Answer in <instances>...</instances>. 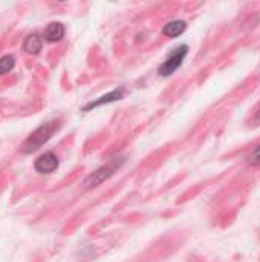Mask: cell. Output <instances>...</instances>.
Returning a JSON list of instances; mask_svg holds the SVG:
<instances>
[{
  "mask_svg": "<svg viewBox=\"0 0 260 262\" xmlns=\"http://www.w3.org/2000/svg\"><path fill=\"white\" fill-rule=\"evenodd\" d=\"M60 126H61V123L58 120H51V121L43 123L40 127H37L23 143V146H21L23 154H32V152L38 150L43 144H46L58 132Z\"/></svg>",
  "mask_w": 260,
  "mask_h": 262,
  "instance_id": "obj_1",
  "label": "cell"
},
{
  "mask_svg": "<svg viewBox=\"0 0 260 262\" xmlns=\"http://www.w3.org/2000/svg\"><path fill=\"white\" fill-rule=\"evenodd\" d=\"M124 158L123 157H116V158H112L109 163H106L104 166H101V167H98L93 173H90L86 180H84V183H83V187L84 189H93V187H98L100 184H103L106 180H109L123 164H124Z\"/></svg>",
  "mask_w": 260,
  "mask_h": 262,
  "instance_id": "obj_2",
  "label": "cell"
},
{
  "mask_svg": "<svg viewBox=\"0 0 260 262\" xmlns=\"http://www.w3.org/2000/svg\"><path fill=\"white\" fill-rule=\"evenodd\" d=\"M188 54V46L187 45H182V46H178L176 49H173L169 57L166 58V61L159 66L158 72L161 77H170L178 68H181L185 55Z\"/></svg>",
  "mask_w": 260,
  "mask_h": 262,
  "instance_id": "obj_3",
  "label": "cell"
},
{
  "mask_svg": "<svg viewBox=\"0 0 260 262\" xmlns=\"http://www.w3.org/2000/svg\"><path fill=\"white\" fill-rule=\"evenodd\" d=\"M58 164H60L58 158L54 152H44L35 160L34 169H35V172H38L41 175H49L58 169Z\"/></svg>",
  "mask_w": 260,
  "mask_h": 262,
  "instance_id": "obj_4",
  "label": "cell"
},
{
  "mask_svg": "<svg viewBox=\"0 0 260 262\" xmlns=\"http://www.w3.org/2000/svg\"><path fill=\"white\" fill-rule=\"evenodd\" d=\"M124 94H126V89H124V88L115 89V91H112V92H109V94H106V95H101L100 98H97V100L87 103V104L83 107V111H84V112H89V111H92V109H95V107H98V106H103V104H109V103L118 101V100H121V98L124 97Z\"/></svg>",
  "mask_w": 260,
  "mask_h": 262,
  "instance_id": "obj_5",
  "label": "cell"
},
{
  "mask_svg": "<svg viewBox=\"0 0 260 262\" xmlns=\"http://www.w3.org/2000/svg\"><path fill=\"white\" fill-rule=\"evenodd\" d=\"M64 32H66V29H64V26H63L61 23L52 21V23H49V25L46 26L43 37H44L46 41L55 43V41H60V40L64 37Z\"/></svg>",
  "mask_w": 260,
  "mask_h": 262,
  "instance_id": "obj_6",
  "label": "cell"
},
{
  "mask_svg": "<svg viewBox=\"0 0 260 262\" xmlns=\"http://www.w3.org/2000/svg\"><path fill=\"white\" fill-rule=\"evenodd\" d=\"M41 46H43V40H41V37L38 35V34H29L26 38H25V41H23V49L28 52V54H32V55H35V54H38L40 51H41Z\"/></svg>",
  "mask_w": 260,
  "mask_h": 262,
  "instance_id": "obj_7",
  "label": "cell"
},
{
  "mask_svg": "<svg viewBox=\"0 0 260 262\" xmlns=\"http://www.w3.org/2000/svg\"><path fill=\"white\" fill-rule=\"evenodd\" d=\"M185 28H187L185 21H182V20H172V21H169L164 26L162 32H164V35H167L170 38H176V37H179L185 31Z\"/></svg>",
  "mask_w": 260,
  "mask_h": 262,
  "instance_id": "obj_8",
  "label": "cell"
},
{
  "mask_svg": "<svg viewBox=\"0 0 260 262\" xmlns=\"http://www.w3.org/2000/svg\"><path fill=\"white\" fill-rule=\"evenodd\" d=\"M15 66V60L12 55H3L0 58V75H5L8 72H11Z\"/></svg>",
  "mask_w": 260,
  "mask_h": 262,
  "instance_id": "obj_9",
  "label": "cell"
},
{
  "mask_svg": "<svg viewBox=\"0 0 260 262\" xmlns=\"http://www.w3.org/2000/svg\"><path fill=\"white\" fill-rule=\"evenodd\" d=\"M248 161H250L251 164H254V166H260V146H257V147L251 152Z\"/></svg>",
  "mask_w": 260,
  "mask_h": 262,
  "instance_id": "obj_10",
  "label": "cell"
},
{
  "mask_svg": "<svg viewBox=\"0 0 260 262\" xmlns=\"http://www.w3.org/2000/svg\"><path fill=\"white\" fill-rule=\"evenodd\" d=\"M256 123H257V124H260V111L257 112V115H256Z\"/></svg>",
  "mask_w": 260,
  "mask_h": 262,
  "instance_id": "obj_11",
  "label": "cell"
}]
</instances>
